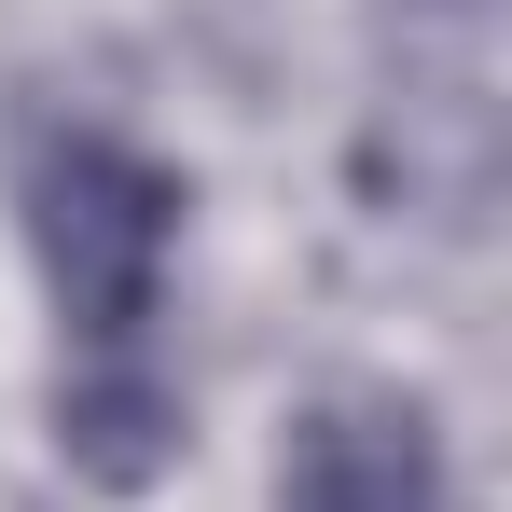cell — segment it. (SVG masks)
<instances>
[{
  "label": "cell",
  "mask_w": 512,
  "mask_h": 512,
  "mask_svg": "<svg viewBox=\"0 0 512 512\" xmlns=\"http://www.w3.org/2000/svg\"><path fill=\"white\" fill-rule=\"evenodd\" d=\"M14 208H28V250H42V291L84 346H139L153 333V291H167L180 250V167H153L139 139L111 125H70V111H28L14 125Z\"/></svg>",
  "instance_id": "obj_1"
},
{
  "label": "cell",
  "mask_w": 512,
  "mask_h": 512,
  "mask_svg": "<svg viewBox=\"0 0 512 512\" xmlns=\"http://www.w3.org/2000/svg\"><path fill=\"white\" fill-rule=\"evenodd\" d=\"M277 512H443V429L416 388H319L277 443Z\"/></svg>",
  "instance_id": "obj_2"
},
{
  "label": "cell",
  "mask_w": 512,
  "mask_h": 512,
  "mask_svg": "<svg viewBox=\"0 0 512 512\" xmlns=\"http://www.w3.org/2000/svg\"><path fill=\"white\" fill-rule=\"evenodd\" d=\"M180 443H194V416H180V388L139 346H84V360L56 374V457L84 471L97 499H153L180 471Z\"/></svg>",
  "instance_id": "obj_3"
}]
</instances>
